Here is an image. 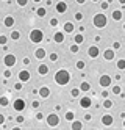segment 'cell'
Listing matches in <instances>:
<instances>
[{
  "mask_svg": "<svg viewBox=\"0 0 125 130\" xmlns=\"http://www.w3.org/2000/svg\"><path fill=\"white\" fill-rule=\"evenodd\" d=\"M123 30H125V24H123Z\"/></svg>",
  "mask_w": 125,
  "mask_h": 130,
  "instance_id": "11a10c76",
  "label": "cell"
},
{
  "mask_svg": "<svg viewBox=\"0 0 125 130\" xmlns=\"http://www.w3.org/2000/svg\"><path fill=\"white\" fill-rule=\"evenodd\" d=\"M58 60V55L56 53H50V61H56Z\"/></svg>",
  "mask_w": 125,
  "mask_h": 130,
  "instance_id": "8d00e7d4",
  "label": "cell"
},
{
  "mask_svg": "<svg viewBox=\"0 0 125 130\" xmlns=\"http://www.w3.org/2000/svg\"><path fill=\"white\" fill-rule=\"evenodd\" d=\"M19 38H21V33H19V31H16V30H13V31H11V39L17 41Z\"/></svg>",
  "mask_w": 125,
  "mask_h": 130,
  "instance_id": "4316f807",
  "label": "cell"
},
{
  "mask_svg": "<svg viewBox=\"0 0 125 130\" xmlns=\"http://www.w3.org/2000/svg\"><path fill=\"white\" fill-rule=\"evenodd\" d=\"M38 74H41V75L49 74V64H39L38 66Z\"/></svg>",
  "mask_w": 125,
  "mask_h": 130,
  "instance_id": "4fadbf2b",
  "label": "cell"
},
{
  "mask_svg": "<svg viewBox=\"0 0 125 130\" xmlns=\"http://www.w3.org/2000/svg\"><path fill=\"white\" fill-rule=\"evenodd\" d=\"M19 80H21L22 83L24 82H28V80H30V72H28V71H25V69H22L21 72H19Z\"/></svg>",
  "mask_w": 125,
  "mask_h": 130,
  "instance_id": "9c48e42d",
  "label": "cell"
},
{
  "mask_svg": "<svg viewBox=\"0 0 125 130\" xmlns=\"http://www.w3.org/2000/svg\"><path fill=\"white\" fill-rule=\"evenodd\" d=\"M70 128L72 130H80V128H83V125H81V122H80V121H72V125H70Z\"/></svg>",
  "mask_w": 125,
  "mask_h": 130,
  "instance_id": "d6986e66",
  "label": "cell"
},
{
  "mask_svg": "<svg viewBox=\"0 0 125 130\" xmlns=\"http://www.w3.org/2000/svg\"><path fill=\"white\" fill-rule=\"evenodd\" d=\"M36 119H38V121H41V119H42V115H41V113H38V115H36Z\"/></svg>",
  "mask_w": 125,
  "mask_h": 130,
  "instance_id": "f6af8a7d",
  "label": "cell"
},
{
  "mask_svg": "<svg viewBox=\"0 0 125 130\" xmlns=\"http://www.w3.org/2000/svg\"><path fill=\"white\" fill-rule=\"evenodd\" d=\"M84 119L86 121H91V115H84Z\"/></svg>",
  "mask_w": 125,
  "mask_h": 130,
  "instance_id": "c3c4849f",
  "label": "cell"
},
{
  "mask_svg": "<svg viewBox=\"0 0 125 130\" xmlns=\"http://www.w3.org/2000/svg\"><path fill=\"white\" fill-rule=\"evenodd\" d=\"M53 39H55V42L61 44V42L64 41V33H61V31H56V33L53 35Z\"/></svg>",
  "mask_w": 125,
  "mask_h": 130,
  "instance_id": "5bb4252c",
  "label": "cell"
},
{
  "mask_svg": "<svg viewBox=\"0 0 125 130\" xmlns=\"http://www.w3.org/2000/svg\"><path fill=\"white\" fill-rule=\"evenodd\" d=\"M113 92L114 94H120V86H113Z\"/></svg>",
  "mask_w": 125,
  "mask_h": 130,
  "instance_id": "d6a6232c",
  "label": "cell"
},
{
  "mask_svg": "<svg viewBox=\"0 0 125 130\" xmlns=\"http://www.w3.org/2000/svg\"><path fill=\"white\" fill-rule=\"evenodd\" d=\"M77 68H78V69H83V68H84V63H83V61H78V63H77Z\"/></svg>",
  "mask_w": 125,
  "mask_h": 130,
  "instance_id": "ab89813d",
  "label": "cell"
},
{
  "mask_svg": "<svg viewBox=\"0 0 125 130\" xmlns=\"http://www.w3.org/2000/svg\"><path fill=\"white\" fill-rule=\"evenodd\" d=\"M117 68L122 71V69H125V60H119L117 61Z\"/></svg>",
  "mask_w": 125,
  "mask_h": 130,
  "instance_id": "f1b7e54d",
  "label": "cell"
},
{
  "mask_svg": "<svg viewBox=\"0 0 125 130\" xmlns=\"http://www.w3.org/2000/svg\"><path fill=\"white\" fill-rule=\"evenodd\" d=\"M64 118H66L67 121H70V122H72V121L75 119V115L72 113V111H67V113H66V116H64Z\"/></svg>",
  "mask_w": 125,
  "mask_h": 130,
  "instance_id": "484cf974",
  "label": "cell"
},
{
  "mask_svg": "<svg viewBox=\"0 0 125 130\" xmlns=\"http://www.w3.org/2000/svg\"><path fill=\"white\" fill-rule=\"evenodd\" d=\"M80 91H81V89H77V88H74V89L70 91V94H72L74 97H77V96H78V94H80Z\"/></svg>",
  "mask_w": 125,
  "mask_h": 130,
  "instance_id": "1f68e13d",
  "label": "cell"
},
{
  "mask_svg": "<svg viewBox=\"0 0 125 130\" xmlns=\"http://www.w3.org/2000/svg\"><path fill=\"white\" fill-rule=\"evenodd\" d=\"M14 88H16V89H21V88H22V83H16Z\"/></svg>",
  "mask_w": 125,
  "mask_h": 130,
  "instance_id": "7bdbcfd3",
  "label": "cell"
},
{
  "mask_svg": "<svg viewBox=\"0 0 125 130\" xmlns=\"http://www.w3.org/2000/svg\"><path fill=\"white\" fill-rule=\"evenodd\" d=\"M114 55H116V52H113V49H106L103 52V58L106 60V61H111L114 58Z\"/></svg>",
  "mask_w": 125,
  "mask_h": 130,
  "instance_id": "7c38bea8",
  "label": "cell"
},
{
  "mask_svg": "<svg viewBox=\"0 0 125 130\" xmlns=\"http://www.w3.org/2000/svg\"><path fill=\"white\" fill-rule=\"evenodd\" d=\"M55 82L58 83V85H61V86L67 85V83L70 82V74H69V71H66V69L56 71V74H55Z\"/></svg>",
  "mask_w": 125,
  "mask_h": 130,
  "instance_id": "6da1fadb",
  "label": "cell"
},
{
  "mask_svg": "<svg viewBox=\"0 0 125 130\" xmlns=\"http://www.w3.org/2000/svg\"><path fill=\"white\" fill-rule=\"evenodd\" d=\"M33 2H36V3H38V2H41V0H33Z\"/></svg>",
  "mask_w": 125,
  "mask_h": 130,
  "instance_id": "816d5d0a",
  "label": "cell"
},
{
  "mask_svg": "<svg viewBox=\"0 0 125 130\" xmlns=\"http://www.w3.org/2000/svg\"><path fill=\"white\" fill-rule=\"evenodd\" d=\"M30 39H31V42H41V41H44V33H42V30H31L30 31Z\"/></svg>",
  "mask_w": 125,
  "mask_h": 130,
  "instance_id": "3957f363",
  "label": "cell"
},
{
  "mask_svg": "<svg viewBox=\"0 0 125 130\" xmlns=\"http://www.w3.org/2000/svg\"><path fill=\"white\" fill-rule=\"evenodd\" d=\"M100 6H102V10H106V8H108V3H106V2H102Z\"/></svg>",
  "mask_w": 125,
  "mask_h": 130,
  "instance_id": "b9f144b4",
  "label": "cell"
},
{
  "mask_svg": "<svg viewBox=\"0 0 125 130\" xmlns=\"http://www.w3.org/2000/svg\"><path fill=\"white\" fill-rule=\"evenodd\" d=\"M75 19H77V21H81V19H83V14H81V13H77V14H75Z\"/></svg>",
  "mask_w": 125,
  "mask_h": 130,
  "instance_id": "f35d334b",
  "label": "cell"
},
{
  "mask_svg": "<svg viewBox=\"0 0 125 130\" xmlns=\"http://www.w3.org/2000/svg\"><path fill=\"white\" fill-rule=\"evenodd\" d=\"M83 41H84L83 35H80V33H78V35H75V44H81Z\"/></svg>",
  "mask_w": 125,
  "mask_h": 130,
  "instance_id": "cb8c5ba5",
  "label": "cell"
},
{
  "mask_svg": "<svg viewBox=\"0 0 125 130\" xmlns=\"http://www.w3.org/2000/svg\"><path fill=\"white\" fill-rule=\"evenodd\" d=\"M88 55L91 58H97L99 55H100V50H99V47H95V45H91V47L88 49Z\"/></svg>",
  "mask_w": 125,
  "mask_h": 130,
  "instance_id": "ba28073f",
  "label": "cell"
},
{
  "mask_svg": "<svg viewBox=\"0 0 125 130\" xmlns=\"http://www.w3.org/2000/svg\"><path fill=\"white\" fill-rule=\"evenodd\" d=\"M3 124H5V116L0 115V125H3Z\"/></svg>",
  "mask_w": 125,
  "mask_h": 130,
  "instance_id": "60d3db41",
  "label": "cell"
},
{
  "mask_svg": "<svg viewBox=\"0 0 125 130\" xmlns=\"http://www.w3.org/2000/svg\"><path fill=\"white\" fill-rule=\"evenodd\" d=\"M16 121H17L19 124H22V122H24V116H22V115H19V116L16 118Z\"/></svg>",
  "mask_w": 125,
  "mask_h": 130,
  "instance_id": "74e56055",
  "label": "cell"
},
{
  "mask_svg": "<svg viewBox=\"0 0 125 130\" xmlns=\"http://www.w3.org/2000/svg\"><path fill=\"white\" fill-rule=\"evenodd\" d=\"M16 57L13 53H8V55H5V58H3V63H5V66L6 68H13L14 64H16Z\"/></svg>",
  "mask_w": 125,
  "mask_h": 130,
  "instance_id": "277c9868",
  "label": "cell"
},
{
  "mask_svg": "<svg viewBox=\"0 0 125 130\" xmlns=\"http://www.w3.org/2000/svg\"><path fill=\"white\" fill-rule=\"evenodd\" d=\"M75 2H77V3H78V5H83V3L86 2V0H75Z\"/></svg>",
  "mask_w": 125,
  "mask_h": 130,
  "instance_id": "bcb514c9",
  "label": "cell"
},
{
  "mask_svg": "<svg viewBox=\"0 0 125 130\" xmlns=\"http://www.w3.org/2000/svg\"><path fill=\"white\" fill-rule=\"evenodd\" d=\"M113 49H114V50H117V49H120V42H119V41H116V42L113 44Z\"/></svg>",
  "mask_w": 125,
  "mask_h": 130,
  "instance_id": "d590c367",
  "label": "cell"
},
{
  "mask_svg": "<svg viewBox=\"0 0 125 130\" xmlns=\"http://www.w3.org/2000/svg\"><path fill=\"white\" fill-rule=\"evenodd\" d=\"M38 17H44L45 14H47V11H45V8H38Z\"/></svg>",
  "mask_w": 125,
  "mask_h": 130,
  "instance_id": "603a6c76",
  "label": "cell"
},
{
  "mask_svg": "<svg viewBox=\"0 0 125 130\" xmlns=\"http://www.w3.org/2000/svg\"><path fill=\"white\" fill-rule=\"evenodd\" d=\"M123 127H125V119H123Z\"/></svg>",
  "mask_w": 125,
  "mask_h": 130,
  "instance_id": "f5cc1de1",
  "label": "cell"
},
{
  "mask_svg": "<svg viewBox=\"0 0 125 130\" xmlns=\"http://www.w3.org/2000/svg\"><path fill=\"white\" fill-rule=\"evenodd\" d=\"M38 107H39V102H38V100L33 102V108H38Z\"/></svg>",
  "mask_w": 125,
  "mask_h": 130,
  "instance_id": "ee69618b",
  "label": "cell"
},
{
  "mask_svg": "<svg viewBox=\"0 0 125 130\" xmlns=\"http://www.w3.org/2000/svg\"><path fill=\"white\" fill-rule=\"evenodd\" d=\"M111 77L110 75H106V74H105V75H102L100 77V80H99V83H100V86H103V88H106V86H110L111 85Z\"/></svg>",
  "mask_w": 125,
  "mask_h": 130,
  "instance_id": "52a82bcc",
  "label": "cell"
},
{
  "mask_svg": "<svg viewBox=\"0 0 125 130\" xmlns=\"http://www.w3.org/2000/svg\"><path fill=\"white\" fill-rule=\"evenodd\" d=\"M6 41H8V39H6V36H5V35H0V45H5Z\"/></svg>",
  "mask_w": 125,
  "mask_h": 130,
  "instance_id": "f546056e",
  "label": "cell"
},
{
  "mask_svg": "<svg viewBox=\"0 0 125 130\" xmlns=\"http://www.w3.org/2000/svg\"><path fill=\"white\" fill-rule=\"evenodd\" d=\"M24 64H30V60H28V58H24Z\"/></svg>",
  "mask_w": 125,
  "mask_h": 130,
  "instance_id": "681fc988",
  "label": "cell"
},
{
  "mask_svg": "<svg viewBox=\"0 0 125 130\" xmlns=\"http://www.w3.org/2000/svg\"><path fill=\"white\" fill-rule=\"evenodd\" d=\"M34 57H36L38 60H42V58L45 57V50H44V49H38V50L34 52Z\"/></svg>",
  "mask_w": 125,
  "mask_h": 130,
  "instance_id": "ac0fdd59",
  "label": "cell"
},
{
  "mask_svg": "<svg viewBox=\"0 0 125 130\" xmlns=\"http://www.w3.org/2000/svg\"><path fill=\"white\" fill-rule=\"evenodd\" d=\"M106 22H108L106 16H105V14H100V13L95 14L94 19H92V24H94L95 28H105V27H106Z\"/></svg>",
  "mask_w": 125,
  "mask_h": 130,
  "instance_id": "7a4b0ae2",
  "label": "cell"
},
{
  "mask_svg": "<svg viewBox=\"0 0 125 130\" xmlns=\"http://www.w3.org/2000/svg\"><path fill=\"white\" fill-rule=\"evenodd\" d=\"M119 3H122V5H125V0H119Z\"/></svg>",
  "mask_w": 125,
  "mask_h": 130,
  "instance_id": "f907efd6",
  "label": "cell"
},
{
  "mask_svg": "<svg viewBox=\"0 0 125 130\" xmlns=\"http://www.w3.org/2000/svg\"><path fill=\"white\" fill-rule=\"evenodd\" d=\"M13 107H14L16 111H24L25 110V100L24 99H16L13 102Z\"/></svg>",
  "mask_w": 125,
  "mask_h": 130,
  "instance_id": "8992f818",
  "label": "cell"
},
{
  "mask_svg": "<svg viewBox=\"0 0 125 130\" xmlns=\"http://www.w3.org/2000/svg\"><path fill=\"white\" fill-rule=\"evenodd\" d=\"M80 105H81V108H89L91 107V99L89 97H81Z\"/></svg>",
  "mask_w": 125,
  "mask_h": 130,
  "instance_id": "9a60e30c",
  "label": "cell"
},
{
  "mask_svg": "<svg viewBox=\"0 0 125 130\" xmlns=\"http://www.w3.org/2000/svg\"><path fill=\"white\" fill-rule=\"evenodd\" d=\"M5 77H11V72H9V71H5Z\"/></svg>",
  "mask_w": 125,
  "mask_h": 130,
  "instance_id": "7dc6e473",
  "label": "cell"
},
{
  "mask_svg": "<svg viewBox=\"0 0 125 130\" xmlns=\"http://www.w3.org/2000/svg\"><path fill=\"white\" fill-rule=\"evenodd\" d=\"M92 2H99V0H92Z\"/></svg>",
  "mask_w": 125,
  "mask_h": 130,
  "instance_id": "db71d44e",
  "label": "cell"
},
{
  "mask_svg": "<svg viewBox=\"0 0 125 130\" xmlns=\"http://www.w3.org/2000/svg\"><path fill=\"white\" fill-rule=\"evenodd\" d=\"M50 25L52 27H56V25H58V19H55V17H53V19H50Z\"/></svg>",
  "mask_w": 125,
  "mask_h": 130,
  "instance_id": "e575fe53",
  "label": "cell"
},
{
  "mask_svg": "<svg viewBox=\"0 0 125 130\" xmlns=\"http://www.w3.org/2000/svg\"><path fill=\"white\" fill-rule=\"evenodd\" d=\"M47 124H49L50 127L58 125V124H60V118H58V115H55V113L49 115V116H47Z\"/></svg>",
  "mask_w": 125,
  "mask_h": 130,
  "instance_id": "5b68a950",
  "label": "cell"
},
{
  "mask_svg": "<svg viewBox=\"0 0 125 130\" xmlns=\"http://www.w3.org/2000/svg\"><path fill=\"white\" fill-rule=\"evenodd\" d=\"M70 52H72V53H77V52H78V44H72V45H70Z\"/></svg>",
  "mask_w": 125,
  "mask_h": 130,
  "instance_id": "4dcf8cb0",
  "label": "cell"
},
{
  "mask_svg": "<svg viewBox=\"0 0 125 130\" xmlns=\"http://www.w3.org/2000/svg\"><path fill=\"white\" fill-rule=\"evenodd\" d=\"M39 96H41V97H44V99H45V97H49V96H50V89L47 88V86L39 88Z\"/></svg>",
  "mask_w": 125,
  "mask_h": 130,
  "instance_id": "e0dca14e",
  "label": "cell"
},
{
  "mask_svg": "<svg viewBox=\"0 0 125 130\" xmlns=\"http://www.w3.org/2000/svg\"><path fill=\"white\" fill-rule=\"evenodd\" d=\"M67 11V3L66 2H58L56 3V13H60V14H63V13H66Z\"/></svg>",
  "mask_w": 125,
  "mask_h": 130,
  "instance_id": "30bf717a",
  "label": "cell"
},
{
  "mask_svg": "<svg viewBox=\"0 0 125 130\" xmlns=\"http://www.w3.org/2000/svg\"><path fill=\"white\" fill-rule=\"evenodd\" d=\"M103 107H105V108H111V107H113V100H110V99H106V100H105V102H103Z\"/></svg>",
  "mask_w": 125,
  "mask_h": 130,
  "instance_id": "83f0119b",
  "label": "cell"
},
{
  "mask_svg": "<svg viewBox=\"0 0 125 130\" xmlns=\"http://www.w3.org/2000/svg\"><path fill=\"white\" fill-rule=\"evenodd\" d=\"M113 19H114V21H120V19H122V11H119V10L113 11Z\"/></svg>",
  "mask_w": 125,
  "mask_h": 130,
  "instance_id": "44dd1931",
  "label": "cell"
},
{
  "mask_svg": "<svg viewBox=\"0 0 125 130\" xmlns=\"http://www.w3.org/2000/svg\"><path fill=\"white\" fill-rule=\"evenodd\" d=\"M80 89H81V91H89V89H91V85H89L88 82H83L81 85H80Z\"/></svg>",
  "mask_w": 125,
  "mask_h": 130,
  "instance_id": "7402d4cb",
  "label": "cell"
},
{
  "mask_svg": "<svg viewBox=\"0 0 125 130\" xmlns=\"http://www.w3.org/2000/svg\"><path fill=\"white\" fill-rule=\"evenodd\" d=\"M113 122H114L113 115H103V118H102V124L103 125H113Z\"/></svg>",
  "mask_w": 125,
  "mask_h": 130,
  "instance_id": "8fae6325",
  "label": "cell"
},
{
  "mask_svg": "<svg viewBox=\"0 0 125 130\" xmlns=\"http://www.w3.org/2000/svg\"><path fill=\"white\" fill-rule=\"evenodd\" d=\"M8 104H9V100H8V97H0V105L2 107H8Z\"/></svg>",
  "mask_w": 125,
  "mask_h": 130,
  "instance_id": "d4e9b609",
  "label": "cell"
},
{
  "mask_svg": "<svg viewBox=\"0 0 125 130\" xmlns=\"http://www.w3.org/2000/svg\"><path fill=\"white\" fill-rule=\"evenodd\" d=\"M64 31L66 33H72L74 31V24L72 22H66L64 24Z\"/></svg>",
  "mask_w": 125,
  "mask_h": 130,
  "instance_id": "ffe728a7",
  "label": "cell"
},
{
  "mask_svg": "<svg viewBox=\"0 0 125 130\" xmlns=\"http://www.w3.org/2000/svg\"><path fill=\"white\" fill-rule=\"evenodd\" d=\"M3 24H5V27H13V25L16 24V21H14L13 16H6L5 21H3Z\"/></svg>",
  "mask_w": 125,
  "mask_h": 130,
  "instance_id": "2e32d148",
  "label": "cell"
},
{
  "mask_svg": "<svg viewBox=\"0 0 125 130\" xmlns=\"http://www.w3.org/2000/svg\"><path fill=\"white\" fill-rule=\"evenodd\" d=\"M27 2H28V0H17V5H19V6H25Z\"/></svg>",
  "mask_w": 125,
  "mask_h": 130,
  "instance_id": "836d02e7",
  "label": "cell"
}]
</instances>
